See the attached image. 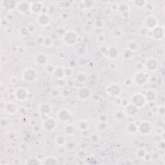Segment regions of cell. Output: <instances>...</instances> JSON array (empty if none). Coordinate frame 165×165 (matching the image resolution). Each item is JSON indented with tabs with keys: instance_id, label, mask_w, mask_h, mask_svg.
<instances>
[{
	"instance_id": "f35d334b",
	"label": "cell",
	"mask_w": 165,
	"mask_h": 165,
	"mask_svg": "<svg viewBox=\"0 0 165 165\" xmlns=\"http://www.w3.org/2000/svg\"><path fill=\"white\" fill-rule=\"evenodd\" d=\"M145 155V152L143 150H139L137 151V156L138 157V158H142L143 157H144Z\"/></svg>"
},
{
	"instance_id": "ac0fdd59",
	"label": "cell",
	"mask_w": 165,
	"mask_h": 165,
	"mask_svg": "<svg viewBox=\"0 0 165 165\" xmlns=\"http://www.w3.org/2000/svg\"><path fill=\"white\" fill-rule=\"evenodd\" d=\"M137 112H138V109L135 105L133 104H128L127 107H126V112L130 116H135L137 114Z\"/></svg>"
},
{
	"instance_id": "5b68a950",
	"label": "cell",
	"mask_w": 165,
	"mask_h": 165,
	"mask_svg": "<svg viewBox=\"0 0 165 165\" xmlns=\"http://www.w3.org/2000/svg\"><path fill=\"white\" fill-rule=\"evenodd\" d=\"M147 76L143 72H136L133 76V81L138 86L144 85L147 82Z\"/></svg>"
},
{
	"instance_id": "e575fe53",
	"label": "cell",
	"mask_w": 165,
	"mask_h": 165,
	"mask_svg": "<svg viewBox=\"0 0 165 165\" xmlns=\"http://www.w3.org/2000/svg\"><path fill=\"white\" fill-rule=\"evenodd\" d=\"M19 34H20V35H21V36H25L29 34V31L28 29H27L26 27H22V28L19 29Z\"/></svg>"
},
{
	"instance_id": "6da1fadb",
	"label": "cell",
	"mask_w": 165,
	"mask_h": 165,
	"mask_svg": "<svg viewBox=\"0 0 165 165\" xmlns=\"http://www.w3.org/2000/svg\"><path fill=\"white\" fill-rule=\"evenodd\" d=\"M23 80L27 82H32L37 78V72L33 69H26L22 73Z\"/></svg>"
},
{
	"instance_id": "2e32d148",
	"label": "cell",
	"mask_w": 165,
	"mask_h": 165,
	"mask_svg": "<svg viewBox=\"0 0 165 165\" xmlns=\"http://www.w3.org/2000/svg\"><path fill=\"white\" fill-rule=\"evenodd\" d=\"M34 60L36 61V63H37L38 65H43L46 63L47 57L44 54L39 53L35 57Z\"/></svg>"
},
{
	"instance_id": "e0dca14e",
	"label": "cell",
	"mask_w": 165,
	"mask_h": 165,
	"mask_svg": "<svg viewBox=\"0 0 165 165\" xmlns=\"http://www.w3.org/2000/svg\"><path fill=\"white\" fill-rule=\"evenodd\" d=\"M18 10L20 13H25L26 12L30 9V5L28 2L26 1H21L19 2L17 5Z\"/></svg>"
},
{
	"instance_id": "836d02e7",
	"label": "cell",
	"mask_w": 165,
	"mask_h": 165,
	"mask_svg": "<svg viewBox=\"0 0 165 165\" xmlns=\"http://www.w3.org/2000/svg\"><path fill=\"white\" fill-rule=\"evenodd\" d=\"M76 79L79 82H82L86 81V76H85V74L84 73H79L76 76Z\"/></svg>"
},
{
	"instance_id": "f546056e",
	"label": "cell",
	"mask_w": 165,
	"mask_h": 165,
	"mask_svg": "<svg viewBox=\"0 0 165 165\" xmlns=\"http://www.w3.org/2000/svg\"><path fill=\"white\" fill-rule=\"evenodd\" d=\"M78 128L81 130H86L88 128V123L86 122L85 121H81L80 122L78 123Z\"/></svg>"
},
{
	"instance_id": "9c48e42d",
	"label": "cell",
	"mask_w": 165,
	"mask_h": 165,
	"mask_svg": "<svg viewBox=\"0 0 165 165\" xmlns=\"http://www.w3.org/2000/svg\"><path fill=\"white\" fill-rule=\"evenodd\" d=\"M137 130H139V132L141 134H147V133L150 132L152 130L151 124L150 123L148 122V121H143V123H141L140 124L139 127L137 128Z\"/></svg>"
},
{
	"instance_id": "d6986e66",
	"label": "cell",
	"mask_w": 165,
	"mask_h": 165,
	"mask_svg": "<svg viewBox=\"0 0 165 165\" xmlns=\"http://www.w3.org/2000/svg\"><path fill=\"white\" fill-rule=\"evenodd\" d=\"M16 106L13 103H8L5 106V111L9 114H14L16 112Z\"/></svg>"
},
{
	"instance_id": "3957f363",
	"label": "cell",
	"mask_w": 165,
	"mask_h": 165,
	"mask_svg": "<svg viewBox=\"0 0 165 165\" xmlns=\"http://www.w3.org/2000/svg\"><path fill=\"white\" fill-rule=\"evenodd\" d=\"M146 103V98L142 94L136 93L132 97V104L135 105L136 107H143Z\"/></svg>"
},
{
	"instance_id": "ba28073f",
	"label": "cell",
	"mask_w": 165,
	"mask_h": 165,
	"mask_svg": "<svg viewBox=\"0 0 165 165\" xmlns=\"http://www.w3.org/2000/svg\"><path fill=\"white\" fill-rule=\"evenodd\" d=\"M117 10H118L120 13L121 16L124 18H127L130 16V13H129V10L130 7L128 4L125 3H122L119 5L117 7Z\"/></svg>"
},
{
	"instance_id": "ab89813d",
	"label": "cell",
	"mask_w": 165,
	"mask_h": 165,
	"mask_svg": "<svg viewBox=\"0 0 165 165\" xmlns=\"http://www.w3.org/2000/svg\"><path fill=\"white\" fill-rule=\"evenodd\" d=\"M95 25L97 28H101L103 26V21L101 20H97L95 23Z\"/></svg>"
},
{
	"instance_id": "60d3db41",
	"label": "cell",
	"mask_w": 165,
	"mask_h": 165,
	"mask_svg": "<svg viewBox=\"0 0 165 165\" xmlns=\"http://www.w3.org/2000/svg\"><path fill=\"white\" fill-rule=\"evenodd\" d=\"M17 82H18V79H17L16 77H12V78H11L10 82H11L12 84L15 85V84H16V83H17Z\"/></svg>"
},
{
	"instance_id": "4316f807",
	"label": "cell",
	"mask_w": 165,
	"mask_h": 165,
	"mask_svg": "<svg viewBox=\"0 0 165 165\" xmlns=\"http://www.w3.org/2000/svg\"><path fill=\"white\" fill-rule=\"evenodd\" d=\"M44 163L45 164H58L59 162L57 161V159L55 158L54 157H48L44 160Z\"/></svg>"
},
{
	"instance_id": "ffe728a7",
	"label": "cell",
	"mask_w": 165,
	"mask_h": 165,
	"mask_svg": "<svg viewBox=\"0 0 165 165\" xmlns=\"http://www.w3.org/2000/svg\"><path fill=\"white\" fill-rule=\"evenodd\" d=\"M164 30L163 29H161V27H159L157 26L154 29V31H153V35L155 38L158 39V40H161L164 36Z\"/></svg>"
},
{
	"instance_id": "d6a6232c",
	"label": "cell",
	"mask_w": 165,
	"mask_h": 165,
	"mask_svg": "<svg viewBox=\"0 0 165 165\" xmlns=\"http://www.w3.org/2000/svg\"><path fill=\"white\" fill-rule=\"evenodd\" d=\"M147 1H132V3H133V5H134L135 7H137V8H142L143 7H144L146 5Z\"/></svg>"
},
{
	"instance_id": "5bb4252c",
	"label": "cell",
	"mask_w": 165,
	"mask_h": 165,
	"mask_svg": "<svg viewBox=\"0 0 165 165\" xmlns=\"http://www.w3.org/2000/svg\"><path fill=\"white\" fill-rule=\"evenodd\" d=\"M30 10L34 14L40 13L42 10V3L39 1L32 2L30 5Z\"/></svg>"
},
{
	"instance_id": "4fadbf2b",
	"label": "cell",
	"mask_w": 165,
	"mask_h": 165,
	"mask_svg": "<svg viewBox=\"0 0 165 165\" xmlns=\"http://www.w3.org/2000/svg\"><path fill=\"white\" fill-rule=\"evenodd\" d=\"M146 68L149 70V71H154L157 69H158V62L154 58L149 59L146 62Z\"/></svg>"
},
{
	"instance_id": "7c38bea8",
	"label": "cell",
	"mask_w": 165,
	"mask_h": 165,
	"mask_svg": "<svg viewBox=\"0 0 165 165\" xmlns=\"http://www.w3.org/2000/svg\"><path fill=\"white\" fill-rule=\"evenodd\" d=\"M15 97L19 101H24L27 97V90L23 88L19 87L15 90Z\"/></svg>"
},
{
	"instance_id": "603a6c76",
	"label": "cell",
	"mask_w": 165,
	"mask_h": 165,
	"mask_svg": "<svg viewBox=\"0 0 165 165\" xmlns=\"http://www.w3.org/2000/svg\"><path fill=\"white\" fill-rule=\"evenodd\" d=\"M126 130H127V133H130V134L133 135L137 131V127L135 123H129L126 128Z\"/></svg>"
},
{
	"instance_id": "d590c367",
	"label": "cell",
	"mask_w": 165,
	"mask_h": 165,
	"mask_svg": "<svg viewBox=\"0 0 165 165\" xmlns=\"http://www.w3.org/2000/svg\"><path fill=\"white\" fill-rule=\"evenodd\" d=\"M45 69H46V71H47V72L48 73H54V70H55L54 66L51 64H49V65H46Z\"/></svg>"
},
{
	"instance_id": "83f0119b",
	"label": "cell",
	"mask_w": 165,
	"mask_h": 165,
	"mask_svg": "<svg viewBox=\"0 0 165 165\" xmlns=\"http://www.w3.org/2000/svg\"><path fill=\"white\" fill-rule=\"evenodd\" d=\"M64 131L68 135H72L74 132H75V128L71 124H67L64 128Z\"/></svg>"
},
{
	"instance_id": "52a82bcc",
	"label": "cell",
	"mask_w": 165,
	"mask_h": 165,
	"mask_svg": "<svg viewBox=\"0 0 165 165\" xmlns=\"http://www.w3.org/2000/svg\"><path fill=\"white\" fill-rule=\"evenodd\" d=\"M57 126V121L53 117H50L46 119L43 123V127L47 131H52L56 128Z\"/></svg>"
},
{
	"instance_id": "8992f818",
	"label": "cell",
	"mask_w": 165,
	"mask_h": 165,
	"mask_svg": "<svg viewBox=\"0 0 165 165\" xmlns=\"http://www.w3.org/2000/svg\"><path fill=\"white\" fill-rule=\"evenodd\" d=\"M103 52L105 53V55L110 59H116L119 56V50L116 46H110L108 48H106L105 50H103Z\"/></svg>"
},
{
	"instance_id": "8fae6325",
	"label": "cell",
	"mask_w": 165,
	"mask_h": 165,
	"mask_svg": "<svg viewBox=\"0 0 165 165\" xmlns=\"http://www.w3.org/2000/svg\"><path fill=\"white\" fill-rule=\"evenodd\" d=\"M70 117H71L70 113L66 109H62L57 113L58 119L62 122H66V121H69Z\"/></svg>"
},
{
	"instance_id": "9a60e30c",
	"label": "cell",
	"mask_w": 165,
	"mask_h": 165,
	"mask_svg": "<svg viewBox=\"0 0 165 165\" xmlns=\"http://www.w3.org/2000/svg\"><path fill=\"white\" fill-rule=\"evenodd\" d=\"M50 22V18L48 15L46 14H41L39 15L38 18V24L42 27H46L48 25Z\"/></svg>"
},
{
	"instance_id": "1f68e13d",
	"label": "cell",
	"mask_w": 165,
	"mask_h": 165,
	"mask_svg": "<svg viewBox=\"0 0 165 165\" xmlns=\"http://www.w3.org/2000/svg\"><path fill=\"white\" fill-rule=\"evenodd\" d=\"M139 48L138 45L134 41H131L128 43V48L130 50H132L133 52V51H136L137 50V49Z\"/></svg>"
},
{
	"instance_id": "8d00e7d4",
	"label": "cell",
	"mask_w": 165,
	"mask_h": 165,
	"mask_svg": "<svg viewBox=\"0 0 165 165\" xmlns=\"http://www.w3.org/2000/svg\"><path fill=\"white\" fill-rule=\"evenodd\" d=\"M154 93L152 92V91H148L147 94V95H146V97H145V98H146V99L148 100V101H152V100H154V96H153L152 95H154Z\"/></svg>"
},
{
	"instance_id": "cb8c5ba5",
	"label": "cell",
	"mask_w": 165,
	"mask_h": 165,
	"mask_svg": "<svg viewBox=\"0 0 165 165\" xmlns=\"http://www.w3.org/2000/svg\"><path fill=\"white\" fill-rule=\"evenodd\" d=\"M39 111L42 114H47L50 112V107L49 105L47 104H43L41 105L39 107Z\"/></svg>"
},
{
	"instance_id": "7a4b0ae2",
	"label": "cell",
	"mask_w": 165,
	"mask_h": 165,
	"mask_svg": "<svg viewBox=\"0 0 165 165\" xmlns=\"http://www.w3.org/2000/svg\"><path fill=\"white\" fill-rule=\"evenodd\" d=\"M122 88L121 86L117 83H112L108 85L106 88V92L110 96L117 97L121 94Z\"/></svg>"
},
{
	"instance_id": "f1b7e54d",
	"label": "cell",
	"mask_w": 165,
	"mask_h": 165,
	"mask_svg": "<svg viewBox=\"0 0 165 165\" xmlns=\"http://www.w3.org/2000/svg\"><path fill=\"white\" fill-rule=\"evenodd\" d=\"M54 74H55L56 77L60 78V77H62L63 76V75L65 74V71H64V70L61 67V66H59V67L55 69Z\"/></svg>"
},
{
	"instance_id": "30bf717a",
	"label": "cell",
	"mask_w": 165,
	"mask_h": 165,
	"mask_svg": "<svg viewBox=\"0 0 165 165\" xmlns=\"http://www.w3.org/2000/svg\"><path fill=\"white\" fill-rule=\"evenodd\" d=\"M144 24L149 29H154L158 25V20L155 17L149 15L144 19Z\"/></svg>"
},
{
	"instance_id": "277c9868",
	"label": "cell",
	"mask_w": 165,
	"mask_h": 165,
	"mask_svg": "<svg viewBox=\"0 0 165 165\" xmlns=\"http://www.w3.org/2000/svg\"><path fill=\"white\" fill-rule=\"evenodd\" d=\"M63 40L66 45H72L77 41V35L72 30L66 32L63 38Z\"/></svg>"
},
{
	"instance_id": "7402d4cb",
	"label": "cell",
	"mask_w": 165,
	"mask_h": 165,
	"mask_svg": "<svg viewBox=\"0 0 165 165\" xmlns=\"http://www.w3.org/2000/svg\"><path fill=\"white\" fill-rule=\"evenodd\" d=\"M2 7H4L7 10H12L15 7V2L11 0H7V1H1Z\"/></svg>"
},
{
	"instance_id": "484cf974",
	"label": "cell",
	"mask_w": 165,
	"mask_h": 165,
	"mask_svg": "<svg viewBox=\"0 0 165 165\" xmlns=\"http://www.w3.org/2000/svg\"><path fill=\"white\" fill-rule=\"evenodd\" d=\"M55 142H56V143L57 145H59V146H63V145H64L65 144L66 140L63 136L59 135L56 136V138H55Z\"/></svg>"
},
{
	"instance_id": "74e56055",
	"label": "cell",
	"mask_w": 165,
	"mask_h": 165,
	"mask_svg": "<svg viewBox=\"0 0 165 165\" xmlns=\"http://www.w3.org/2000/svg\"><path fill=\"white\" fill-rule=\"evenodd\" d=\"M52 40L50 38H46L44 39V42H43V44L47 46H49L52 45Z\"/></svg>"
},
{
	"instance_id": "44dd1931",
	"label": "cell",
	"mask_w": 165,
	"mask_h": 165,
	"mask_svg": "<svg viewBox=\"0 0 165 165\" xmlns=\"http://www.w3.org/2000/svg\"><path fill=\"white\" fill-rule=\"evenodd\" d=\"M90 92L89 89L88 88H82L80 90V92H78V96L81 99H86L90 97Z\"/></svg>"
},
{
	"instance_id": "4dcf8cb0",
	"label": "cell",
	"mask_w": 165,
	"mask_h": 165,
	"mask_svg": "<svg viewBox=\"0 0 165 165\" xmlns=\"http://www.w3.org/2000/svg\"><path fill=\"white\" fill-rule=\"evenodd\" d=\"M112 32L113 37L117 38H121V36H122V35H123L122 30H121L119 29H113L112 30Z\"/></svg>"
},
{
	"instance_id": "d4e9b609",
	"label": "cell",
	"mask_w": 165,
	"mask_h": 165,
	"mask_svg": "<svg viewBox=\"0 0 165 165\" xmlns=\"http://www.w3.org/2000/svg\"><path fill=\"white\" fill-rule=\"evenodd\" d=\"M133 55V52H132V51L127 48L123 51V57L126 60H130V59L132 58Z\"/></svg>"
}]
</instances>
